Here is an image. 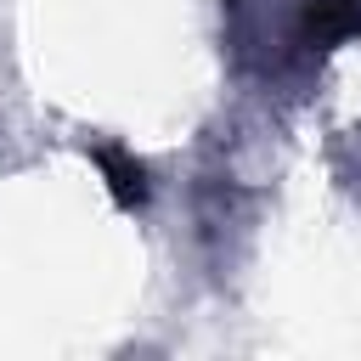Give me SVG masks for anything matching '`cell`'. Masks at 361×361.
Here are the masks:
<instances>
[{
	"label": "cell",
	"instance_id": "3957f363",
	"mask_svg": "<svg viewBox=\"0 0 361 361\" xmlns=\"http://www.w3.org/2000/svg\"><path fill=\"white\" fill-rule=\"evenodd\" d=\"M226 6H237V0H226Z\"/></svg>",
	"mask_w": 361,
	"mask_h": 361
},
{
	"label": "cell",
	"instance_id": "7a4b0ae2",
	"mask_svg": "<svg viewBox=\"0 0 361 361\" xmlns=\"http://www.w3.org/2000/svg\"><path fill=\"white\" fill-rule=\"evenodd\" d=\"M90 158H96V169L107 175V192H113V203H118V209H141V203H147V169H141L124 147L96 141V147H90Z\"/></svg>",
	"mask_w": 361,
	"mask_h": 361
},
{
	"label": "cell",
	"instance_id": "6da1fadb",
	"mask_svg": "<svg viewBox=\"0 0 361 361\" xmlns=\"http://www.w3.org/2000/svg\"><path fill=\"white\" fill-rule=\"evenodd\" d=\"M361 34V0H305L299 6V45L333 51Z\"/></svg>",
	"mask_w": 361,
	"mask_h": 361
}]
</instances>
